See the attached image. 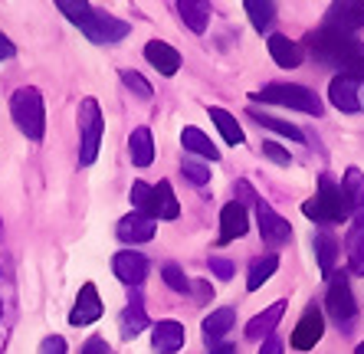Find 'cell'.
Returning <instances> with one entry per match:
<instances>
[{
    "mask_svg": "<svg viewBox=\"0 0 364 354\" xmlns=\"http://www.w3.org/2000/svg\"><path fill=\"white\" fill-rule=\"evenodd\" d=\"M148 269H151L148 259H144L141 253H135V250H122V253H115V259H112V272H115L125 286H141Z\"/></svg>",
    "mask_w": 364,
    "mask_h": 354,
    "instance_id": "cell-12",
    "label": "cell"
},
{
    "mask_svg": "<svg viewBox=\"0 0 364 354\" xmlns=\"http://www.w3.org/2000/svg\"><path fill=\"white\" fill-rule=\"evenodd\" d=\"M282 312H286V302H272L266 312H259L256 318H250V325H246V338H250V341H266V338H272V328L279 325Z\"/></svg>",
    "mask_w": 364,
    "mask_h": 354,
    "instance_id": "cell-18",
    "label": "cell"
},
{
    "mask_svg": "<svg viewBox=\"0 0 364 354\" xmlns=\"http://www.w3.org/2000/svg\"><path fill=\"white\" fill-rule=\"evenodd\" d=\"M79 135H82L79 161L89 168L99 158V144H102V135H105V118H102V109L95 99H82V105H79Z\"/></svg>",
    "mask_w": 364,
    "mask_h": 354,
    "instance_id": "cell-6",
    "label": "cell"
},
{
    "mask_svg": "<svg viewBox=\"0 0 364 354\" xmlns=\"http://www.w3.org/2000/svg\"><path fill=\"white\" fill-rule=\"evenodd\" d=\"M328 99L331 105L338 112H348V115H355L361 112V99H358V79L351 76H335L328 85Z\"/></svg>",
    "mask_w": 364,
    "mask_h": 354,
    "instance_id": "cell-15",
    "label": "cell"
},
{
    "mask_svg": "<svg viewBox=\"0 0 364 354\" xmlns=\"http://www.w3.org/2000/svg\"><path fill=\"white\" fill-rule=\"evenodd\" d=\"M122 82H125L128 89L138 95V99H151V92H154L151 82H148L141 73H132V69H122Z\"/></svg>",
    "mask_w": 364,
    "mask_h": 354,
    "instance_id": "cell-34",
    "label": "cell"
},
{
    "mask_svg": "<svg viewBox=\"0 0 364 354\" xmlns=\"http://www.w3.org/2000/svg\"><path fill=\"white\" fill-rule=\"evenodd\" d=\"M210 354H237V348H230V345H220V348H210Z\"/></svg>",
    "mask_w": 364,
    "mask_h": 354,
    "instance_id": "cell-46",
    "label": "cell"
},
{
    "mask_svg": "<svg viewBox=\"0 0 364 354\" xmlns=\"http://www.w3.org/2000/svg\"><path fill=\"white\" fill-rule=\"evenodd\" d=\"M345 194H348V203H351V220L355 227L364 230V174L358 168H348L345 171Z\"/></svg>",
    "mask_w": 364,
    "mask_h": 354,
    "instance_id": "cell-19",
    "label": "cell"
},
{
    "mask_svg": "<svg viewBox=\"0 0 364 354\" xmlns=\"http://www.w3.org/2000/svg\"><path fill=\"white\" fill-rule=\"evenodd\" d=\"M181 174H184L191 184H197V187H203L207 181H210V168L200 164V161H184V164H181Z\"/></svg>",
    "mask_w": 364,
    "mask_h": 354,
    "instance_id": "cell-36",
    "label": "cell"
},
{
    "mask_svg": "<svg viewBox=\"0 0 364 354\" xmlns=\"http://www.w3.org/2000/svg\"><path fill=\"white\" fill-rule=\"evenodd\" d=\"M256 223H259V236H263L266 246H286L292 240L289 220L279 217L266 200H256Z\"/></svg>",
    "mask_w": 364,
    "mask_h": 354,
    "instance_id": "cell-8",
    "label": "cell"
},
{
    "mask_svg": "<svg viewBox=\"0 0 364 354\" xmlns=\"http://www.w3.org/2000/svg\"><path fill=\"white\" fill-rule=\"evenodd\" d=\"M210 122L217 128H220V135H223V141L227 144H243V128H240V122L233 115H230L227 109H220V105H210Z\"/></svg>",
    "mask_w": 364,
    "mask_h": 354,
    "instance_id": "cell-29",
    "label": "cell"
},
{
    "mask_svg": "<svg viewBox=\"0 0 364 354\" xmlns=\"http://www.w3.org/2000/svg\"><path fill=\"white\" fill-rule=\"evenodd\" d=\"M253 99L259 102H269V105H286V109H296L305 112V115H322V99L305 89V85H292V82H269L263 85L259 92H253Z\"/></svg>",
    "mask_w": 364,
    "mask_h": 354,
    "instance_id": "cell-4",
    "label": "cell"
},
{
    "mask_svg": "<svg viewBox=\"0 0 364 354\" xmlns=\"http://www.w3.org/2000/svg\"><path fill=\"white\" fill-rule=\"evenodd\" d=\"M181 213V203L178 197H174V191H171L168 181H161V184L154 187V200H151V220H178Z\"/></svg>",
    "mask_w": 364,
    "mask_h": 354,
    "instance_id": "cell-24",
    "label": "cell"
},
{
    "mask_svg": "<svg viewBox=\"0 0 364 354\" xmlns=\"http://www.w3.org/2000/svg\"><path fill=\"white\" fill-rule=\"evenodd\" d=\"M40 354H66V338H60V335H50V338H43Z\"/></svg>",
    "mask_w": 364,
    "mask_h": 354,
    "instance_id": "cell-41",
    "label": "cell"
},
{
    "mask_svg": "<svg viewBox=\"0 0 364 354\" xmlns=\"http://www.w3.org/2000/svg\"><path fill=\"white\" fill-rule=\"evenodd\" d=\"M302 213L312 220V223H322V227L348 220L351 217V203H348L345 187H341L331 174H322L318 177V194H315L312 200L302 203Z\"/></svg>",
    "mask_w": 364,
    "mask_h": 354,
    "instance_id": "cell-2",
    "label": "cell"
},
{
    "mask_svg": "<svg viewBox=\"0 0 364 354\" xmlns=\"http://www.w3.org/2000/svg\"><path fill=\"white\" fill-rule=\"evenodd\" d=\"M151 200H154V187L144 184V181H135L132 184V207L141 217H151Z\"/></svg>",
    "mask_w": 364,
    "mask_h": 354,
    "instance_id": "cell-33",
    "label": "cell"
},
{
    "mask_svg": "<svg viewBox=\"0 0 364 354\" xmlns=\"http://www.w3.org/2000/svg\"><path fill=\"white\" fill-rule=\"evenodd\" d=\"M128 154H132V164L135 168H148L154 161V141L148 128H135L132 138H128Z\"/></svg>",
    "mask_w": 364,
    "mask_h": 354,
    "instance_id": "cell-27",
    "label": "cell"
},
{
    "mask_svg": "<svg viewBox=\"0 0 364 354\" xmlns=\"http://www.w3.org/2000/svg\"><path fill=\"white\" fill-rule=\"evenodd\" d=\"M325 335V318H322V309L318 305H305L302 318H299L296 331H292V348L296 351H309V348H315L318 341H322Z\"/></svg>",
    "mask_w": 364,
    "mask_h": 354,
    "instance_id": "cell-9",
    "label": "cell"
},
{
    "mask_svg": "<svg viewBox=\"0 0 364 354\" xmlns=\"http://www.w3.org/2000/svg\"><path fill=\"white\" fill-rule=\"evenodd\" d=\"M79 30L92 43H119L132 33V26L125 20L112 17V14H102V10H89V17L79 23Z\"/></svg>",
    "mask_w": 364,
    "mask_h": 354,
    "instance_id": "cell-7",
    "label": "cell"
},
{
    "mask_svg": "<svg viewBox=\"0 0 364 354\" xmlns=\"http://www.w3.org/2000/svg\"><path fill=\"white\" fill-rule=\"evenodd\" d=\"M250 118H253L256 125L263 128H272L276 135H286L289 141H302V132H299L292 122H282V118H272V115H259V112H250Z\"/></svg>",
    "mask_w": 364,
    "mask_h": 354,
    "instance_id": "cell-32",
    "label": "cell"
},
{
    "mask_svg": "<svg viewBox=\"0 0 364 354\" xmlns=\"http://www.w3.org/2000/svg\"><path fill=\"white\" fill-rule=\"evenodd\" d=\"M210 272H213L217 279H223V282H227V279H233L237 266H233L230 259H220V256H210Z\"/></svg>",
    "mask_w": 364,
    "mask_h": 354,
    "instance_id": "cell-39",
    "label": "cell"
},
{
    "mask_svg": "<svg viewBox=\"0 0 364 354\" xmlns=\"http://www.w3.org/2000/svg\"><path fill=\"white\" fill-rule=\"evenodd\" d=\"M233 325H237V312H233V309H213V312L203 318V325H200L203 341H207V345H217V341H220Z\"/></svg>",
    "mask_w": 364,
    "mask_h": 354,
    "instance_id": "cell-21",
    "label": "cell"
},
{
    "mask_svg": "<svg viewBox=\"0 0 364 354\" xmlns=\"http://www.w3.org/2000/svg\"><path fill=\"white\" fill-rule=\"evenodd\" d=\"M56 7H60V14H66V20H73V23H82L85 17H89V4H82V0H56Z\"/></svg>",
    "mask_w": 364,
    "mask_h": 354,
    "instance_id": "cell-35",
    "label": "cell"
},
{
    "mask_svg": "<svg viewBox=\"0 0 364 354\" xmlns=\"http://www.w3.org/2000/svg\"><path fill=\"white\" fill-rule=\"evenodd\" d=\"M305 40H309V50L322 66L341 69V76L364 79V43H358L351 33H338V30L322 26Z\"/></svg>",
    "mask_w": 364,
    "mask_h": 354,
    "instance_id": "cell-1",
    "label": "cell"
},
{
    "mask_svg": "<svg viewBox=\"0 0 364 354\" xmlns=\"http://www.w3.org/2000/svg\"><path fill=\"white\" fill-rule=\"evenodd\" d=\"M355 354H364V341H361V345H358V351Z\"/></svg>",
    "mask_w": 364,
    "mask_h": 354,
    "instance_id": "cell-47",
    "label": "cell"
},
{
    "mask_svg": "<svg viewBox=\"0 0 364 354\" xmlns=\"http://www.w3.org/2000/svg\"><path fill=\"white\" fill-rule=\"evenodd\" d=\"M82 354H112V348H109V341H105V338H89V341H85L82 345Z\"/></svg>",
    "mask_w": 364,
    "mask_h": 354,
    "instance_id": "cell-42",
    "label": "cell"
},
{
    "mask_svg": "<svg viewBox=\"0 0 364 354\" xmlns=\"http://www.w3.org/2000/svg\"><path fill=\"white\" fill-rule=\"evenodd\" d=\"M246 230H250L246 207H240L237 200H230L227 207L220 210V236H217V243L227 246V243H233V240H243Z\"/></svg>",
    "mask_w": 364,
    "mask_h": 354,
    "instance_id": "cell-13",
    "label": "cell"
},
{
    "mask_svg": "<svg viewBox=\"0 0 364 354\" xmlns=\"http://www.w3.org/2000/svg\"><path fill=\"white\" fill-rule=\"evenodd\" d=\"M325 312L328 318L338 325L341 331H351L358 321V305L355 295H351V282H348V272H335L328 279V295H325Z\"/></svg>",
    "mask_w": 364,
    "mask_h": 354,
    "instance_id": "cell-5",
    "label": "cell"
},
{
    "mask_svg": "<svg viewBox=\"0 0 364 354\" xmlns=\"http://www.w3.org/2000/svg\"><path fill=\"white\" fill-rule=\"evenodd\" d=\"M178 14H181V20L194 30V33H203V30H207V23H210L213 7H210V4H203V0H181Z\"/></svg>",
    "mask_w": 364,
    "mask_h": 354,
    "instance_id": "cell-26",
    "label": "cell"
},
{
    "mask_svg": "<svg viewBox=\"0 0 364 354\" xmlns=\"http://www.w3.org/2000/svg\"><path fill=\"white\" fill-rule=\"evenodd\" d=\"M151 348L158 354L181 351V348H184V325H181V321H174V318L158 321V325H154V331H151Z\"/></svg>",
    "mask_w": 364,
    "mask_h": 354,
    "instance_id": "cell-16",
    "label": "cell"
},
{
    "mask_svg": "<svg viewBox=\"0 0 364 354\" xmlns=\"http://www.w3.org/2000/svg\"><path fill=\"white\" fill-rule=\"evenodd\" d=\"M144 59H148L161 76H174V73L181 69V53L174 50V46H168V43H161V40H151L148 46H144Z\"/></svg>",
    "mask_w": 364,
    "mask_h": 354,
    "instance_id": "cell-17",
    "label": "cell"
},
{
    "mask_svg": "<svg viewBox=\"0 0 364 354\" xmlns=\"http://www.w3.org/2000/svg\"><path fill=\"white\" fill-rule=\"evenodd\" d=\"M269 56L276 59V66H282V69L302 66V46H299V43H292L289 36H282V33H272L269 36Z\"/></svg>",
    "mask_w": 364,
    "mask_h": 354,
    "instance_id": "cell-20",
    "label": "cell"
},
{
    "mask_svg": "<svg viewBox=\"0 0 364 354\" xmlns=\"http://www.w3.org/2000/svg\"><path fill=\"white\" fill-rule=\"evenodd\" d=\"M181 144H184V151L200 154V158H207V161L220 158V148H217V144H213L210 138L203 135L200 128H194V125H187L184 132H181Z\"/></svg>",
    "mask_w": 364,
    "mask_h": 354,
    "instance_id": "cell-23",
    "label": "cell"
},
{
    "mask_svg": "<svg viewBox=\"0 0 364 354\" xmlns=\"http://www.w3.org/2000/svg\"><path fill=\"white\" fill-rule=\"evenodd\" d=\"M191 295H194L197 302H210V299H213L210 282H191Z\"/></svg>",
    "mask_w": 364,
    "mask_h": 354,
    "instance_id": "cell-43",
    "label": "cell"
},
{
    "mask_svg": "<svg viewBox=\"0 0 364 354\" xmlns=\"http://www.w3.org/2000/svg\"><path fill=\"white\" fill-rule=\"evenodd\" d=\"M246 14H250V23L263 33V30H269L272 20H276V4H269V0H246L243 4Z\"/></svg>",
    "mask_w": 364,
    "mask_h": 354,
    "instance_id": "cell-30",
    "label": "cell"
},
{
    "mask_svg": "<svg viewBox=\"0 0 364 354\" xmlns=\"http://www.w3.org/2000/svg\"><path fill=\"white\" fill-rule=\"evenodd\" d=\"M345 253H348V266L351 272H364V230H351L345 240Z\"/></svg>",
    "mask_w": 364,
    "mask_h": 354,
    "instance_id": "cell-31",
    "label": "cell"
},
{
    "mask_svg": "<svg viewBox=\"0 0 364 354\" xmlns=\"http://www.w3.org/2000/svg\"><path fill=\"white\" fill-rule=\"evenodd\" d=\"M233 194H237L240 207H246V203H253V207H256V200H259V197H256V191L246 184V181H237V184H233Z\"/></svg>",
    "mask_w": 364,
    "mask_h": 354,
    "instance_id": "cell-40",
    "label": "cell"
},
{
    "mask_svg": "<svg viewBox=\"0 0 364 354\" xmlns=\"http://www.w3.org/2000/svg\"><path fill=\"white\" fill-rule=\"evenodd\" d=\"M276 269H279V256H276V253L256 256V259L250 262V272H246V289H250V292H256L263 282H269V279L276 276Z\"/></svg>",
    "mask_w": 364,
    "mask_h": 354,
    "instance_id": "cell-25",
    "label": "cell"
},
{
    "mask_svg": "<svg viewBox=\"0 0 364 354\" xmlns=\"http://www.w3.org/2000/svg\"><path fill=\"white\" fill-rule=\"evenodd\" d=\"M115 233H119L122 243H148L158 233V223L151 217H141V213H128V217L119 220Z\"/></svg>",
    "mask_w": 364,
    "mask_h": 354,
    "instance_id": "cell-14",
    "label": "cell"
},
{
    "mask_svg": "<svg viewBox=\"0 0 364 354\" xmlns=\"http://www.w3.org/2000/svg\"><path fill=\"white\" fill-rule=\"evenodd\" d=\"M119 328H122V338H125V341H132V338H138L141 335L144 328H148V315H144V305L138 302H132L125 309V312H122V318H119Z\"/></svg>",
    "mask_w": 364,
    "mask_h": 354,
    "instance_id": "cell-28",
    "label": "cell"
},
{
    "mask_svg": "<svg viewBox=\"0 0 364 354\" xmlns=\"http://www.w3.org/2000/svg\"><path fill=\"white\" fill-rule=\"evenodd\" d=\"M259 354H282V341L279 338H266L263 348H259Z\"/></svg>",
    "mask_w": 364,
    "mask_h": 354,
    "instance_id": "cell-44",
    "label": "cell"
},
{
    "mask_svg": "<svg viewBox=\"0 0 364 354\" xmlns=\"http://www.w3.org/2000/svg\"><path fill=\"white\" fill-rule=\"evenodd\" d=\"M263 154L269 161H276V164H282V168H289V164H292V154H289L286 148H279V144H272V141H263Z\"/></svg>",
    "mask_w": 364,
    "mask_h": 354,
    "instance_id": "cell-38",
    "label": "cell"
},
{
    "mask_svg": "<svg viewBox=\"0 0 364 354\" xmlns=\"http://www.w3.org/2000/svg\"><path fill=\"white\" fill-rule=\"evenodd\" d=\"M161 276H164V282H168V289H174V292H191V279H187L184 272L174 266V262H168V266H164Z\"/></svg>",
    "mask_w": 364,
    "mask_h": 354,
    "instance_id": "cell-37",
    "label": "cell"
},
{
    "mask_svg": "<svg viewBox=\"0 0 364 354\" xmlns=\"http://www.w3.org/2000/svg\"><path fill=\"white\" fill-rule=\"evenodd\" d=\"M315 253H318L322 276L331 279V276H335V259H338V253H341V243L328 233V230H322V233H315Z\"/></svg>",
    "mask_w": 364,
    "mask_h": 354,
    "instance_id": "cell-22",
    "label": "cell"
},
{
    "mask_svg": "<svg viewBox=\"0 0 364 354\" xmlns=\"http://www.w3.org/2000/svg\"><path fill=\"white\" fill-rule=\"evenodd\" d=\"M99 318H102L99 289H95V282H85V286L79 289V295H76V305H73V312H69V325L82 328V325H92V321H99Z\"/></svg>",
    "mask_w": 364,
    "mask_h": 354,
    "instance_id": "cell-11",
    "label": "cell"
},
{
    "mask_svg": "<svg viewBox=\"0 0 364 354\" xmlns=\"http://www.w3.org/2000/svg\"><path fill=\"white\" fill-rule=\"evenodd\" d=\"M10 115H14V125L30 141H43V135H46V105H43L40 89H33V85L17 89L14 99H10Z\"/></svg>",
    "mask_w": 364,
    "mask_h": 354,
    "instance_id": "cell-3",
    "label": "cell"
},
{
    "mask_svg": "<svg viewBox=\"0 0 364 354\" xmlns=\"http://www.w3.org/2000/svg\"><path fill=\"white\" fill-rule=\"evenodd\" d=\"M325 26L328 30H338V33H355L364 26V4L358 0H338L331 4L328 14H325Z\"/></svg>",
    "mask_w": 364,
    "mask_h": 354,
    "instance_id": "cell-10",
    "label": "cell"
},
{
    "mask_svg": "<svg viewBox=\"0 0 364 354\" xmlns=\"http://www.w3.org/2000/svg\"><path fill=\"white\" fill-rule=\"evenodd\" d=\"M14 53H17V46L7 40V33H0V59H10Z\"/></svg>",
    "mask_w": 364,
    "mask_h": 354,
    "instance_id": "cell-45",
    "label": "cell"
}]
</instances>
